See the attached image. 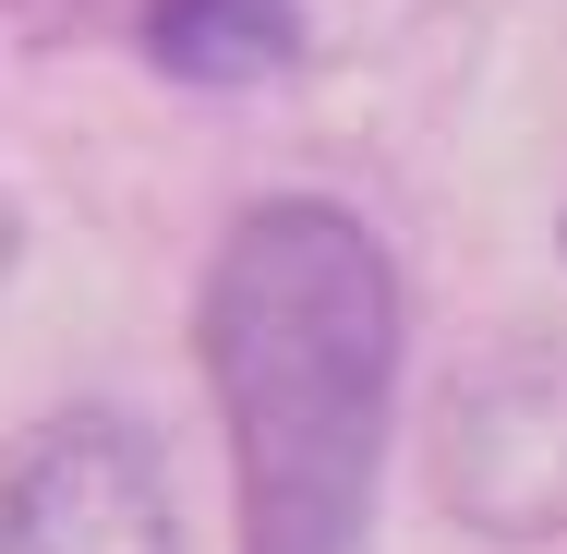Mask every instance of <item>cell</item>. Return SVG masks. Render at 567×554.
<instances>
[{"label": "cell", "instance_id": "1", "mask_svg": "<svg viewBox=\"0 0 567 554\" xmlns=\"http://www.w3.org/2000/svg\"><path fill=\"white\" fill-rule=\"evenodd\" d=\"M194 349L218 386L241 554H362L399 435V265L327 194H266L218 229Z\"/></svg>", "mask_w": 567, "mask_h": 554}, {"label": "cell", "instance_id": "2", "mask_svg": "<svg viewBox=\"0 0 567 554\" xmlns=\"http://www.w3.org/2000/svg\"><path fill=\"white\" fill-rule=\"evenodd\" d=\"M423 470L471 543H556L567 531V337L458 349L423 422Z\"/></svg>", "mask_w": 567, "mask_h": 554}, {"label": "cell", "instance_id": "3", "mask_svg": "<svg viewBox=\"0 0 567 554\" xmlns=\"http://www.w3.org/2000/svg\"><path fill=\"white\" fill-rule=\"evenodd\" d=\"M0 554H182L169 458L121 410H49L0 446Z\"/></svg>", "mask_w": 567, "mask_h": 554}, {"label": "cell", "instance_id": "4", "mask_svg": "<svg viewBox=\"0 0 567 554\" xmlns=\"http://www.w3.org/2000/svg\"><path fill=\"white\" fill-rule=\"evenodd\" d=\"M133 36L169 85H278L302 61V0H133Z\"/></svg>", "mask_w": 567, "mask_h": 554}, {"label": "cell", "instance_id": "5", "mask_svg": "<svg viewBox=\"0 0 567 554\" xmlns=\"http://www.w3.org/2000/svg\"><path fill=\"white\" fill-rule=\"evenodd\" d=\"M556 241H567V229H556Z\"/></svg>", "mask_w": 567, "mask_h": 554}]
</instances>
